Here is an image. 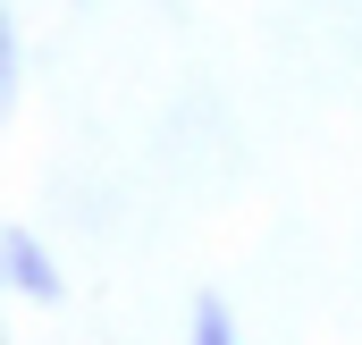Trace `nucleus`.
Wrapping results in <instances>:
<instances>
[{
  "mask_svg": "<svg viewBox=\"0 0 362 345\" xmlns=\"http://www.w3.org/2000/svg\"><path fill=\"white\" fill-rule=\"evenodd\" d=\"M0 261H8V295H34V303H59V269H51V253L25 236V228H8L0 236Z\"/></svg>",
  "mask_w": 362,
  "mask_h": 345,
  "instance_id": "1",
  "label": "nucleus"
},
{
  "mask_svg": "<svg viewBox=\"0 0 362 345\" xmlns=\"http://www.w3.org/2000/svg\"><path fill=\"white\" fill-rule=\"evenodd\" d=\"M194 345H236V312H228V295H194Z\"/></svg>",
  "mask_w": 362,
  "mask_h": 345,
  "instance_id": "2",
  "label": "nucleus"
},
{
  "mask_svg": "<svg viewBox=\"0 0 362 345\" xmlns=\"http://www.w3.org/2000/svg\"><path fill=\"white\" fill-rule=\"evenodd\" d=\"M17 68H25V42H17V25H8V34H0V85L17 93Z\"/></svg>",
  "mask_w": 362,
  "mask_h": 345,
  "instance_id": "3",
  "label": "nucleus"
}]
</instances>
